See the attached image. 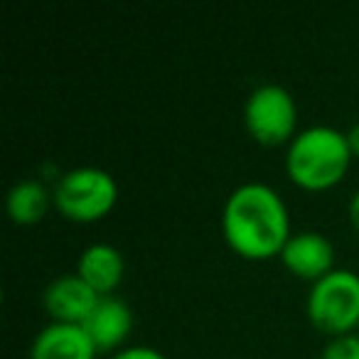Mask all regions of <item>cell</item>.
<instances>
[{"label": "cell", "instance_id": "6", "mask_svg": "<svg viewBox=\"0 0 359 359\" xmlns=\"http://www.w3.org/2000/svg\"><path fill=\"white\" fill-rule=\"evenodd\" d=\"M278 256L290 273L310 280V283L337 269L334 266V246L323 231H295L285 241Z\"/></svg>", "mask_w": 359, "mask_h": 359}, {"label": "cell", "instance_id": "5", "mask_svg": "<svg viewBox=\"0 0 359 359\" xmlns=\"http://www.w3.org/2000/svg\"><path fill=\"white\" fill-rule=\"evenodd\" d=\"M246 130L261 145H283L295 138L298 106L285 86L276 81L256 86L244 104Z\"/></svg>", "mask_w": 359, "mask_h": 359}, {"label": "cell", "instance_id": "11", "mask_svg": "<svg viewBox=\"0 0 359 359\" xmlns=\"http://www.w3.org/2000/svg\"><path fill=\"white\" fill-rule=\"evenodd\" d=\"M50 202H52V192L47 190V185L42 180H35V177L18 180L6 197L8 215H11V219L15 222V224H22V226L37 224V222L47 215Z\"/></svg>", "mask_w": 359, "mask_h": 359}, {"label": "cell", "instance_id": "14", "mask_svg": "<svg viewBox=\"0 0 359 359\" xmlns=\"http://www.w3.org/2000/svg\"><path fill=\"white\" fill-rule=\"evenodd\" d=\"M349 222H352V226L359 234V190L354 192V197L349 200Z\"/></svg>", "mask_w": 359, "mask_h": 359}, {"label": "cell", "instance_id": "9", "mask_svg": "<svg viewBox=\"0 0 359 359\" xmlns=\"http://www.w3.org/2000/svg\"><path fill=\"white\" fill-rule=\"evenodd\" d=\"M84 327L94 339L96 349L109 352L128 339L130 330H133V310L128 308L126 300L116 298V295H101L96 308L84 320Z\"/></svg>", "mask_w": 359, "mask_h": 359}, {"label": "cell", "instance_id": "15", "mask_svg": "<svg viewBox=\"0 0 359 359\" xmlns=\"http://www.w3.org/2000/svg\"><path fill=\"white\" fill-rule=\"evenodd\" d=\"M347 140H349V148H352V155L359 158V121L352 123V128L347 130Z\"/></svg>", "mask_w": 359, "mask_h": 359}, {"label": "cell", "instance_id": "1", "mask_svg": "<svg viewBox=\"0 0 359 359\" xmlns=\"http://www.w3.org/2000/svg\"><path fill=\"white\" fill-rule=\"evenodd\" d=\"M222 231L236 254L254 261L280 254L293 234L280 192L259 180L241 182L229 192L222 210Z\"/></svg>", "mask_w": 359, "mask_h": 359}, {"label": "cell", "instance_id": "7", "mask_svg": "<svg viewBox=\"0 0 359 359\" xmlns=\"http://www.w3.org/2000/svg\"><path fill=\"white\" fill-rule=\"evenodd\" d=\"M101 295L81 278L79 273L57 276L42 293V305L52 315L55 323H76L84 325V320L96 308Z\"/></svg>", "mask_w": 359, "mask_h": 359}, {"label": "cell", "instance_id": "12", "mask_svg": "<svg viewBox=\"0 0 359 359\" xmlns=\"http://www.w3.org/2000/svg\"><path fill=\"white\" fill-rule=\"evenodd\" d=\"M320 359H359V334L349 332L339 334V337H330Z\"/></svg>", "mask_w": 359, "mask_h": 359}, {"label": "cell", "instance_id": "4", "mask_svg": "<svg viewBox=\"0 0 359 359\" xmlns=\"http://www.w3.org/2000/svg\"><path fill=\"white\" fill-rule=\"evenodd\" d=\"M310 323L325 334H349L359 325V273L349 269H332L308 290Z\"/></svg>", "mask_w": 359, "mask_h": 359}, {"label": "cell", "instance_id": "16", "mask_svg": "<svg viewBox=\"0 0 359 359\" xmlns=\"http://www.w3.org/2000/svg\"><path fill=\"white\" fill-rule=\"evenodd\" d=\"M357 334H359V325H357Z\"/></svg>", "mask_w": 359, "mask_h": 359}, {"label": "cell", "instance_id": "3", "mask_svg": "<svg viewBox=\"0 0 359 359\" xmlns=\"http://www.w3.org/2000/svg\"><path fill=\"white\" fill-rule=\"evenodd\" d=\"M55 207L72 222H96L118 202V182L104 168L81 165L60 175L52 190Z\"/></svg>", "mask_w": 359, "mask_h": 359}, {"label": "cell", "instance_id": "2", "mask_svg": "<svg viewBox=\"0 0 359 359\" xmlns=\"http://www.w3.org/2000/svg\"><path fill=\"white\" fill-rule=\"evenodd\" d=\"M347 133L327 123L298 130L285 150V172L303 190H327L344 177L352 163Z\"/></svg>", "mask_w": 359, "mask_h": 359}, {"label": "cell", "instance_id": "10", "mask_svg": "<svg viewBox=\"0 0 359 359\" xmlns=\"http://www.w3.org/2000/svg\"><path fill=\"white\" fill-rule=\"evenodd\" d=\"M126 261L123 254L114 244L94 241L79 256L76 273L91 285L99 295H111L123 280Z\"/></svg>", "mask_w": 359, "mask_h": 359}, {"label": "cell", "instance_id": "13", "mask_svg": "<svg viewBox=\"0 0 359 359\" xmlns=\"http://www.w3.org/2000/svg\"><path fill=\"white\" fill-rule=\"evenodd\" d=\"M111 359H165V354L150 344H133V347L118 349Z\"/></svg>", "mask_w": 359, "mask_h": 359}, {"label": "cell", "instance_id": "8", "mask_svg": "<svg viewBox=\"0 0 359 359\" xmlns=\"http://www.w3.org/2000/svg\"><path fill=\"white\" fill-rule=\"evenodd\" d=\"M96 344L84 325L55 323L35 334L30 347V359H94Z\"/></svg>", "mask_w": 359, "mask_h": 359}]
</instances>
